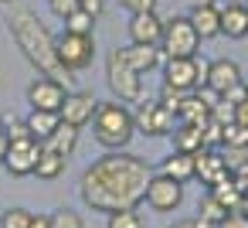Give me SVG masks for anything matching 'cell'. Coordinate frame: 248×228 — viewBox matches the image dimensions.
<instances>
[{"mask_svg": "<svg viewBox=\"0 0 248 228\" xmlns=\"http://www.w3.org/2000/svg\"><path fill=\"white\" fill-rule=\"evenodd\" d=\"M150 177L153 174L146 160L126 150H112L82 174V201L92 211H106V214L140 208V201L146 197Z\"/></svg>", "mask_w": 248, "mask_h": 228, "instance_id": "obj_1", "label": "cell"}, {"mask_svg": "<svg viewBox=\"0 0 248 228\" xmlns=\"http://www.w3.org/2000/svg\"><path fill=\"white\" fill-rule=\"evenodd\" d=\"M7 28H11V38L17 41V48L24 51V58L48 79L62 82L65 89L75 85V75L68 68H62L58 62V51H55V34L41 24V17L31 11V7H11L7 14Z\"/></svg>", "mask_w": 248, "mask_h": 228, "instance_id": "obj_2", "label": "cell"}, {"mask_svg": "<svg viewBox=\"0 0 248 228\" xmlns=\"http://www.w3.org/2000/svg\"><path fill=\"white\" fill-rule=\"evenodd\" d=\"M133 133H136V123H133V113L123 102H99V109L92 116V136L99 140V147L126 150Z\"/></svg>", "mask_w": 248, "mask_h": 228, "instance_id": "obj_3", "label": "cell"}, {"mask_svg": "<svg viewBox=\"0 0 248 228\" xmlns=\"http://www.w3.org/2000/svg\"><path fill=\"white\" fill-rule=\"evenodd\" d=\"M197 48H201V38H197L190 17H170V21H163V38H160L163 58H194Z\"/></svg>", "mask_w": 248, "mask_h": 228, "instance_id": "obj_4", "label": "cell"}, {"mask_svg": "<svg viewBox=\"0 0 248 228\" xmlns=\"http://www.w3.org/2000/svg\"><path fill=\"white\" fill-rule=\"evenodd\" d=\"M106 82H109V89H112V96H116L119 102H140V99H143V75L133 72V68L123 62L119 48L106 58Z\"/></svg>", "mask_w": 248, "mask_h": 228, "instance_id": "obj_5", "label": "cell"}, {"mask_svg": "<svg viewBox=\"0 0 248 228\" xmlns=\"http://www.w3.org/2000/svg\"><path fill=\"white\" fill-rule=\"evenodd\" d=\"M55 51H58L62 68H68L75 75V72H85L92 65V58H95V38L92 34H72V31H65L62 38H55Z\"/></svg>", "mask_w": 248, "mask_h": 228, "instance_id": "obj_6", "label": "cell"}, {"mask_svg": "<svg viewBox=\"0 0 248 228\" xmlns=\"http://www.w3.org/2000/svg\"><path fill=\"white\" fill-rule=\"evenodd\" d=\"M207 79V62L204 58H167L163 62V82L180 89V92H194L197 85H204Z\"/></svg>", "mask_w": 248, "mask_h": 228, "instance_id": "obj_7", "label": "cell"}, {"mask_svg": "<svg viewBox=\"0 0 248 228\" xmlns=\"http://www.w3.org/2000/svg\"><path fill=\"white\" fill-rule=\"evenodd\" d=\"M133 123H136V133H143V136H170L177 116H173L160 99H156V102H143V99H140V106H136V113H133Z\"/></svg>", "mask_w": 248, "mask_h": 228, "instance_id": "obj_8", "label": "cell"}, {"mask_svg": "<svg viewBox=\"0 0 248 228\" xmlns=\"http://www.w3.org/2000/svg\"><path fill=\"white\" fill-rule=\"evenodd\" d=\"M153 211H177L184 201V184L167 177V174H153L146 184V197H143Z\"/></svg>", "mask_w": 248, "mask_h": 228, "instance_id": "obj_9", "label": "cell"}, {"mask_svg": "<svg viewBox=\"0 0 248 228\" xmlns=\"http://www.w3.org/2000/svg\"><path fill=\"white\" fill-rule=\"evenodd\" d=\"M38 153H41V140H34V136L14 140L7 147V160H4L7 174L11 177H31L34 174V163H38Z\"/></svg>", "mask_w": 248, "mask_h": 228, "instance_id": "obj_10", "label": "cell"}, {"mask_svg": "<svg viewBox=\"0 0 248 228\" xmlns=\"http://www.w3.org/2000/svg\"><path fill=\"white\" fill-rule=\"evenodd\" d=\"M65 96H68V89H65L62 82L48 79V75H41V79H34V82L28 85V102H31V109L58 113V109H62V102H65Z\"/></svg>", "mask_w": 248, "mask_h": 228, "instance_id": "obj_11", "label": "cell"}, {"mask_svg": "<svg viewBox=\"0 0 248 228\" xmlns=\"http://www.w3.org/2000/svg\"><path fill=\"white\" fill-rule=\"evenodd\" d=\"M95 109H99V99L92 92H68L65 102H62V109H58V116H62V123H72V126L82 130V126L92 123Z\"/></svg>", "mask_w": 248, "mask_h": 228, "instance_id": "obj_12", "label": "cell"}, {"mask_svg": "<svg viewBox=\"0 0 248 228\" xmlns=\"http://www.w3.org/2000/svg\"><path fill=\"white\" fill-rule=\"evenodd\" d=\"M245 79H241V65L238 62H231V58H214V62H207V79H204V85L207 89H214L217 96H224L228 89H234V85H241Z\"/></svg>", "mask_w": 248, "mask_h": 228, "instance_id": "obj_13", "label": "cell"}, {"mask_svg": "<svg viewBox=\"0 0 248 228\" xmlns=\"http://www.w3.org/2000/svg\"><path fill=\"white\" fill-rule=\"evenodd\" d=\"M194 177H201V184L214 187L217 180H224L231 174H228V167H224V160H221V153L214 147H201L194 153Z\"/></svg>", "mask_w": 248, "mask_h": 228, "instance_id": "obj_14", "label": "cell"}, {"mask_svg": "<svg viewBox=\"0 0 248 228\" xmlns=\"http://www.w3.org/2000/svg\"><path fill=\"white\" fill-rule=\"evenodd\" d=\"M119 55H123V62H126L133 72H140V75H146V72H153V68L163 65L160 45H129V48H119Z\"/></svg>", "mask_w": 248, "mask_h": 228, "instance_id": "obj_15", "label": "cell"}, {"mask_svg": "<svg viewBox=\"0 0 248 228\" xmlns=\"http://www.w3.org/2000/svg\"><path fill=\"white\" fill-rule=\"evenodd\" d=\"M160 38H163V21L156 17V11L133 14V21H129V41L133 45H160Z\"/></svg>", "mask_w": 248, "mask_h": 228, "instance_id": "obj_16", "label": "cell"}, {"mask_svg": "<svg viewBox=\"0 0 248 228\" xmlns=\"http://www.w3.org/2000/svg\"><path fill=\"white\" fill-rule=\"evenodd\" d=\"M190 24H194V31H197V38L201 41H211V38H217L221 34V7L217 4H201V7H190Z\"/></svg>", "mask_w": 248, "mask_h": 228, "instance_id": "obj_17", "label": "cell"}, {"mask_svg": "<svg viewBox=\"0 0 248 228\" xmlns=\"http://www.w3.org/2000/svg\"><path fill=\"white\" fill-rule=\"evenodd\" d=\"M221 34H228V38H234V41H241V38H248V4H228V7H221Z\"/></svg>", "mask_w": 248, "mask_h": 228, "instance_id": "obj_18", "label": "cell"}, {"mask_svg": "<svg viewBox=\"0 0 248 228\" xmlns=\"http://www.w3.org/2000/svg\"><path fill=\"white\" fill-rule=\"evenodd\" d=\"M170 143L180 153H197L204 147V123H180L170 130Z\"/></svg>", "mask_w": 248, "mask_h": 228, "instance_id": "obj_19", "label": "cell"}, {"mask_svg": "<svg viewBox=\"0 0 248 228\" xmlns=\"http://www.w3.org/2000/svg\"><path fill=\"white\" fill-rule=\"evenodd\" d=\"M45 147L55 150V153H62V157H72L75 147H78V126H72V123H58L55 133L45 140Z\"/></svg>", "mask_w": 248, "mask_h": 228, "instance_id": "obj_20", "label": "cell"}, {"mask_svg": "<svg viewBox=\"0 0 248 228\" xmlns=\"http://www.w3.org/2000/svg\"><path fill=\"white\" fill-rule=\"evenodd\" d=\"M207 194H211V197H214V201H217L224 211H241V194H245V191H241V184H238L234 177L217 180V184H214Z\"/></svg>", "mask_w": 248, "mask_h": 228, "instance_id": "obj_21", "label": "cell"}, {"mask_svg": "<svg viewBox=\"0 0 248 228\" xmlns=\"http://www.w3.org/2000/svg\"><path fill=\"white\" fill-rule=\"evenodd\" d=\"M65 163H68V157H62V153H55V150H48V147L41 143V153H38L34 174H38L41 180H58V177L65 174Z\"/></svg>", "mask_w": 248, "mask_h": 228, "instance_id": "obj_22", "label": "cell"}, {"mask_svg": "<svg viewBox=\"0 0 248 228\" xmlns=\"http://www.w3.org/2000/svg\"><path fill=\"white\" fill-rule=\"evenodd\" d=\"M160 174H167V177H173V180H180V184L194 180V153H180V150H173V153L163 160Z\"/></svg>", "mask_w": 248, "mask_h": 228, "instance_id": "obj_23", "label": "cell"}, {"mask_svg": "<svg viewBox=\"0 0 248 228\" xmlns=\"http://www.w3.org/2000/svg\"><path fill=\"white\" fill-rule=\"evenodd\" d=\"M24 123H28L31 136L45 143V140H48V136L55 133V126L62 123V116H58V113H48V109H31V116H28Z\"/></svg>", "mask_w": 248, "mask_h": 228, "instance_id": "obj_24", "label": "cell"}, {"mask_svg": "<svg viewBox=\"0 0 248 228\" xmlns=\"http://www.w3.org/2000/svg\"><path fill=\"white\" fill-rule=\"evenodd\" d=\"M177 119L180 123H207L211 119V109L197 99V92H187L184 102H180V109H177Z\"/></svg>", "mask_w": 248, "mask_h": 228, "instance_id": "obj_25", "label": "cell"}, {"mask_svg": "<svg viewBox=\"0 0 248 228\" xmlns=\"http://www.w3.org/2000/svg\"><path fill=\"white\" fill-rule=\"evenodd\" d=\"M221 160H224L231 177H245L248 174V147H221Z\"/></svg>", "mask_w": 248, "mask_h": 228, "instance_id": "obj_26", "label": "cell"}, {"mask_svg": "<svg viewBox=\"0 0 248 228\" xmlns=\"http://www.w3.org/2000/svg\"><path fill=\"white\" fill-rule=\"evenodd\" d=\"M95 21L99 17H92L89 11H75V14H68L65 17V31H72V34H95Z\"/></svg>", "mask_w": 248, "mask_h": 228, "instance_id": "obj_27", "label": "cell"}, {"mask_svg": "<svg viewBox=\"0 0 248 228\" xmlns=\"http://www.w3.org/2000/svg\"><path fill=\"white\" fill-rule=\"evenodd\" d=\"M109 228H143V214H140L136 208L112 211V214H109Z\"/></svg>", "mask_w": 248, "mask_h": 228, "instance_id": "obj_28", "label": "cell"}, {"mask_svg": "<svg viewBox=\"0 0 248 228\" xmlns=\"http://www.w3.org/2000/svg\"><path fill=\"white\" fill-rule=\"evenodd\" d=\"M228 214H231V211H224V208H221V204H217V201H214V197L207 194V197L201 201V214H197V218H204L207 225H221V221H224Z\"/></svg>", "mask_w": 248, "mask_h": 228, "instance_id": "obj_29", "label": "cell"}, {"mask_svg": "<svg viewBox=\"0 0 248 228\" xmlns=\"http://www.w3.org/2000/svg\"><path fill=\"white\" fill-rule=\"evenodd\" d=\"M31 225V211L28 208H7L0 214V228H28Z\"/></svg>", "mask_w": 248, "mask_h": 228, "instance_id": "obj_30", "label": "cell"}, {"mask_svg": "<svg viewBox=\"0 0 248 228\" xmlns=\"http://www.w3.org/2000/svg\"><path fill=\"white\" fill-rule=\"evenodd\" d=\"M221 147H248V126L228 123L224 126V136H221Z\"/></svg>", "mask_w": 248, "mask_h": 228, "instance_id": "obj_31", "label": "cell"}, {"mask_svg": "<svg viewBox=\"0 0 248 228\" xmlns=\"http://www.w3.org/2000/svg\"><path fill=\"white\" fill-rule=\"evenodd\" d=\"M51 228H85V221H82V214H78V211L62 208V211H55V214H51Z\"/></svg>", "mask_w": 248, "mask_h": 228, "instance_id": "obj_32", "label": "cell"}, {"mask_svg": "<svg viewBox=\"0 0 248 228\" xmlns=\"http://www.w3.org/2000/svg\"><path fill=\"white\" fill-rule=\"evenodd\" d=\"M184 96H187V92H180V89H173V85H167V82H163V89H160V102H163L173 116H177V109H180Z\"/></svg>", "mask_w": 248, "mask_h": 228, "instance_id": "obj_33", "label": "cell"}, {"mask_svg": "<svg viewBox=\"0 0 248 228\" xmlns=\"http://www.w3.org/2000/svg\"><path fill=\"white\" fill-rule=\"evenodd\" d=\"M48 4H51V14L65 21L68 14H75V11L82 7V0H48Z\"/></svg>", "mask_w": 248, "mask_h": 228, "instance_id": "obj_34", "label": "cell"}, {"mask_svg": "<svg viewBox=\"0 0 248 228\" xmlns=\"http://www.w3.org/2000/svg\"><path fill=\"white\" fill-rule=\"evenodd\" d=\"M119 7H126L129 14H146L156 11V0H119Z\"/></svg>", "mask_w": 248, "mask_h": 228, "instance_id": "obj_35", "label": "cell"}, {"mask_svg": "<svg viewBox=\"0 0 248 228\" xmlns=\"http://www.w3.org/2000/svg\"><path fill=\"white\" fill-rule=\"evenodd\" d=\"M4 133H7V140H11V143H14V140H28V136H31V130H28V123H24V119H21V123H11V126L4 123Z\"/></svg>", "mask_w": 248, "mask_h": 228, "instance_id": "obj_36", "label": "cell"}, {"mask_svg": "<svg viewBox=\"0 0 248 228\" xmlns=\"http://www.w3.org/2000/svg\"><path fill=\"white\" fill-rule=\"evenodd\" d=\"M221 99H224V102H231V106H238L241 99H248V85L241 82V85H234V89H228V92H224Z\"/></svg>", "mask_w": 248, "mask_h": 228, "instance_id": "obj_37", "label": "cell"}, {"mask_svg": "<svg viewBox=\"0 0 248 228\" xmlns=\"http://www.w3.org/2000/svg\"><path fill=\"white\" fill-rule=\"evenodd\" d=\"M217 228H248V214H241V211H231Z\"/></svg>", "mask_w": 248, "mask_h": 228, "instance_id": "obj_38", "label": "cell"}, {"mask_svg": "<svg viewBox=\"0 0 248 228\" xmlns=\"http://www.w3.org/2000/svg\"><path fill=\"white\" fill-rule=\"evenodd\" d=\"M82 11H89L92 17H102V11H106V0H82Z\"/></svg>", "mask_w": 248, "mask_h": 228, "instance_id": "obj_39", "label": "cell"}, {"mask_svg": "<svg viewBox=\"0 0 248 228\" xmlns=\"http://www.w3.org/2000/svg\"><path fill=\"white\" fill-rule=\"evenodd\" d=\"M234 123H241V126H248V99H241V102L234 106Z\"/></svg>", "mask_w": 248, "mask_h": 228, "instance_id": "obj_40", "label": "cell"}, {"mask_svg": "<svg viewBox=\"0 0 248 228\" xmlns=\"http://www.w3.org/2000/svg\"><path fill=\"white\" fill-rule=\"evenodd\" d=\"M28 228H51V214H31Z\"/></svg>", "mask_w": 248, "mask_h": 228, "instance_id": "obj_41", "label": "cell"}, {"mask_svg": "<svg viewBox=\"0 0 248 228\" xmlns=\"http://www.w3.org/2000/svg\"><path fill=\"white\" fill-rule=\"evenodd\" d=\"M173 228H211V225H207L204 218H187V221H177Z\"/></svg>", "mask_w": 248, "mask_h": 228, "instance_id": "obj_42", "label": "cell"}, {"mask_svg": "<svg viewBox=\"0 0 248 228\" xmlns=\"http://www.w3.org/2000/svg\"><path fill=\"white\" fill-rule=\"evenodd\" d=\"M7 147H11V140H7L4 130H0V167H4V160H7Z\"/></svg>", "mask_w": 248, "mask_h": 228, "instance_id": "obj_43", "label": "cell"}, {"mask_svg": "<svg viewBox=\"0 0 248 228\" xmlns=\"http://www.w3.org/2000/svg\"><path fill=\"white\" fill-rule=\"evenodd\" d=\"M187 7H201V4H217V0H184Z\"/></svg>", "mask_w": 248, "mask_h": 228, "instance_id": "obj_44", "label": "cell"}, {"mask_svg": "<svg viewBox=\"0 0 248 228\" xmlns=\"http://www.w3.org/2000/svg\"><path fill=\"white\" fill-rule=\"evenodd\" d=\"M241 214H248V191L241 194Z\"/></svg>", "mask_w": 248, "mask_h": 228, "instance_id": "obj_45", "label": "cell"}, {"mask_svg": "<svg viewBox=\"0 0 248 228\" xmlns=\"http://www.w3.org/2000/svg\"><path fill=\"white\" fill-rule=\"evenodd\" d=\"M0 130H4V113H0Z\"/></svg>", "mask_w": 248, "mask_h": 228, "instance_id": "obj_46", "label": "cell"}, {"mask_svg": "<svg viewBox=\"0 0 248 228\" xmlns=\"http://www.w3.org/2000/svg\"><path fill=\"white\" fill-rule=\"evenodd\" d=\"M0 4H14V0H0Z\"/></svg>", "mask_w": 248, "mask_h": 228, "instance_id": "obj_47", "label": "cell"}, {"mask_svg": "<svg viewBox=\"0 0 248 228\" xmlns=\"http://www.w3.org/2000/svg\"><path fill=\"white\" fill-rule=\"evenodd\" d=\"M238 4H248V0H238Z\"/></svg>", "mask_w": 248, "mask_h": 228, "instance_id": "obj_48", "label": "cell"}]
</instances>
